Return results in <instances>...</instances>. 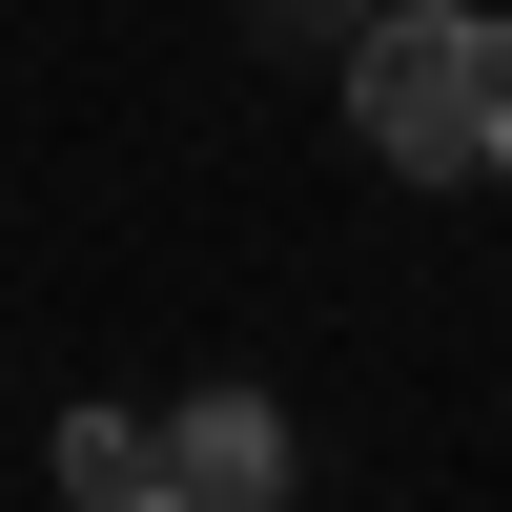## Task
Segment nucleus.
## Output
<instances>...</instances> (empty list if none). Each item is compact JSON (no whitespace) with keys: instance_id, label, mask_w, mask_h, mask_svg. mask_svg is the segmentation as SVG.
Listing matches in <instances>:
<instances>
[{"instance_id":"nucleus-1","label":"nucleus","mask_w":512,"mask_h":512,"mask_svg":"<svg viewBox=\"0 0 512 512\" xmlns=\"http://www.w3.org/2000/svg\"><path fill=\"white\" fill-rule=\"evenodd\" d=\"M349 123L390 185H512V21L492 0H369Z\"/></svg>"},{"instance_id":"nucleus-2","label":"nucleus","mask_w":512,"mask_h":512,"mask_svg":"<svg viewBox=\"0 0 512 512\" xmlns=\"http://www.w3.org/2000/svg\"><path fill=\"white\" fill-rule=\"evenodd\" d=\"M164 492L267 512V492H287V410H267V390H185V431H164Z\"/></svg>"},{"instance_id":"nucleus-3","label":"nucleus","mask_w":512,"mask_h":512,"mask_svg":"<svg viewBox=\"0 0 512 512\" xmlns=\"http://www.w3.org/2000/svg\"><path fill=\"white\" fill-rule=\"evenodd\" d=\"M62 492L144 512V492H164V431H144V410H62Z\"/></svg>"}]
</instances>
